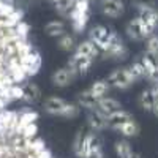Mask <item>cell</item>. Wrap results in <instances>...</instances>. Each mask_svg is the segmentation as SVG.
<instances>
[{"label":"cell","instance_id":"cell-1","mask_svg":"<svg viewBox=\"0 0 158 158\" xmlns=\"http://www.w3.org/2000/svg\"><path fill=\"white\" fill-rule=\"evenodd\" d=\"M43 108L51 115H59L65 118H74L79 115V104L68 103L59 97H49L43 103Z\"/></svg>","mask_w":158,"mask_h":158},{"label":"cell","instance_id":"cell-2","mask_svg":"<svg viewBox=\"0 0 158 158\" xmlns=\"http://www.w3.org/2000/svg\"><path fill=\"white\" fill-rule=\"evenodd\" d=\"M68 18L74 33H82L90 18V2L89 0H74Z\"/></svg>","mask_w":158,"mask_h":158},{"label":"cell","instance_id":"cell-3","mask_svg":"<svg viewBox=\"0 0 158 158\" xmlns=\"http://www.w3.org/2000/svg\"><path fill=\"white\" fill-rule=\"evenodd\" d=\"M101 52H103V56L112 57L115 60H125L128 57V49L123 44V40L118 36V33L115 30H111V35Z\"/></svg>","mask_w":158,"mask_h":158},{"label":"cell","instance_id":"cell-4","mask_svg":"<svg viewBox=\"0 0 158 158\" xmlns=\"http://www.w3.org/2000/svg\"><path fill=\"white\" fill-rule=\"evenodd\" d=\"M127 35L130 40H133V41H144V40H147L149 36L153 35L155 29L150 27V25L144 21L142 18H135L131 19L128 24H127V29H125Z\"/></svg>","mask_w":158,"mask_h":158},{"label":"cell","instance_id":"cell-5","mask_svg":"<svg viewBox=\"0 0 158 158\" xmlns=\"http://www.w3.org/2000/svg\"><path fill=\"white\" fill-rule=\"evenodd\" d=\"M81 158H104L103 142H101L100 136L97 135V131H92V133L85 135Z\"/></svg>","mask_w":158,"mask_h":158},{"label":"cell","instance_id":"cell-6","mask_svg":"<svg viewBox=\"0 0 158 158\" xmlns=\"http://www.w3.org/2000/svg\"><path fill=\"white\" fill-rule=\"evenodd\" d=\"M108 81H109V84H111L112 87L120 89V90H127V89H130L131 85L136 82L128 67H127V68H125V67H123V68H115V70L108 76Z\"/></svg>","mask_w":158,"mask_h":158},{"label":"cell","instance_id":"cell-7","mask_svg":"<svg viewBox=\"0 0 158 158\" xmlns=\"http://www.w3.org/2000/svg\"><path fill=\"white\" fill-rule=\"evenodd\" d=\"M100 10L108 18H120L125 13V3L122 0H100Z\"/></svg>","mask_w":158,"mask_h":158},{"label":"cell","instance_id":"cell-8","mask_svg":"<svg viewBox=\"0 0 158 158\" xmlns=\"http://www.w3.org/2000/svg\"><path fill=\"white\" fill-rule=\"evenodd\" d=\"M92 63H94V60H92V59L74 52V54L70 57V60H68V67L71 70H74L77 76H85L89 73L90 67H92Z\"/></svg>","mask_w":158,"mask_h":158},{"label":"cell","instance_id":"cell-9","mask_svg":"<svg viewBox=\"0 0 158 158\" xmlns=\"http://www.w3.org/2000/svg\"><path fill=\"white\" fill-rule=\"evenodd\" d=\"M76 76H77L76 71L71 70L67 65V67H63V68H59L54 74H52V84L56 87H67L74 81Z\"/></svg>","mask_w":158,"mask_h":158},{"label":"cell","instance_id":"cell-10","mask_svg":"<svg viewBox=\"0 0 158 158\" xmlns=\"http://www.w3.org/2000/svg\"><path fill=\"white\" fill-rule=\"evenodd\" d=\"M111 30H112V29H108L106 25H101V24H100V25H95V27L90 29V32H89V40H92V41L98 46L100 52L103 51L104 44H106L108 38H109V35H111Z\"/></svg>","mask_w":158,"mask_h":158},{"label":"cell","instance_id":"cell-11","mask_svg":"<svg viewBox=\"0 0 158 158\" xmlns=\"http://www.w3.org/2000/svg\"><path fill=\"white\" fill-rule=\"evenodd\" d=\"M87 125L92 131L100 133V131L108 128V117L104 114H101L98 109H92L87 114Z\"/></svg>","mask_w":158,"mask_h":158},{"label":"cell","instance_id":"cell-12","mask_svg":"<svg viewBox=\"0 0 158 158\" xmlns=\"http://www.w3.org/2000/svg\"><path fill=\"white\" fill-rule=\"evenodd\" d=\"M95 109H98L101 114H104V115H109V114H112L114 111H118V109H122V103L120 101H117L115 98H111V97H103V98H100L98 101H97V108Z\"/></svg>","mask_w":158,"mask_h":158},{"label":"cell","instance_id":"cell-13","mask_svg":"<svg viewBox=\"0 0 158 158\" xmlns=\"http://www.w3.org/2000/svg\"><path fill=\"white\" fill-rule=\"evenodd\" d=\"M76 52L92 59V60H95L100 56V49L92 40H85V41H81L79 44H76Z\"/></svg>","mask_w":158,"mask_h":158},{"label":"cell","instance_id":"cell-14","mask_svg":"<svg viewBox=\"0 0 158 158\" xmlns=\"http://www.w3.org/2000/svg\"><path fill=\"white\" fill-rule=\"evenodd\" d=\"M111 130H115V131H118V133H120L122 136H125V138L138 136V135H139V131H141L139 125L135 122V118H133V120H127V122H123V123L114 125Z\"/></svg>","mask_w":158,"mask_h":158},{"label":"cell","instance_id":"cell-15","mask_svg":"<svg viewBox=\"0 0 158 158\" xmlns=\"http://www.w3.org/2000/svg\"><path fill=\"white\" fill-rule=\"evenodd\" d=\"M22 100L27 103V104H35L41 100V90L40 87L33 82H27L24 85V97Z\"/></svg>","mask_w":158,"mask_h":158},{"label":"cell","instance_id":"cell-16","mask_svg":"<svg viewBox=\"0 0 158 158\" xmlns=\"http://www.w3.org/2000/svg\"><path fill=\"white\" fill-rule=\"evenodd\" d=\"M97 98L92 95V92L87 89L84 92H81V94L77 95V104H79V108H85L87 111H92V109H95L97 108Z\"/></svg>","mask_w":158,"mask_h":158},{"label":"cell","instance_id":"cell-17","mask_svg":"<svg viewBox=\"0 0 158 158\" xmlns=\"http://www.w3.org/2000/svg\"><path fill=\"white\" fill-rule=\"evenodd\" d=\"M109 89H111V84H109L108 79H98V81H95L94 84H92V87L89 90L92 92V95H94L97 100H100L103 97H106Z\"/></svg>","mask_w":158,"mask_h":158},{"label":"cell","instance_id":"cell-18","mask_svg":"<svg viewBox=\"0 0 158 158\" xmlns=\"http://www.w3.org/2000/svg\"><path fill=\"white\" fill-rule=\"evenodd\" d=\"M133 115L130 112L123 111V109H118V111H114L112 114L108 115V128H112L114 125H118V123H123L127 120H133Z\"/></svg>","mask_w":158,"mask_h":158},{"label":"cell","instance_id":"cell-19","mask_svg":"<svg viewBox=\"0 0 158 158\" xmlns=\"http://www.w3.org/2000/svg\"><path fill=\"white\" fill-rule=\"evenodd\" d=\"M44 32L49 36H54V38H60L62 35L67 33V29H65V24L62 21H49L44 25Z\"/></svg>","mask_w":158,"mask_h":158},{"label":"cell","instance_id":"cell-20","mask_svg":"<svg viewBox=\"0 0 158 158\" xmlns=\"http://www.w3.org/2000/svg\"><path fill=\"white\" fill-rule=\"evenodd\" d=\"M114 149H115V153L118 158H131L133 155V149H131L130 142L127 139H120V141H115L114 144Z\"/></svg>","mask_w":158,"mask_h":158},{"label":"cell","instance_id":"cell-21","mask_svg":"<svg viewBox=\"0 0 158 158\" xmlns=\"http://www.w3.org/2000/svg\"><path fill=\"white\" fill-rule=\"evenodd\" d=\"M49 2L54 5V8L57 10V13H59L60 16L68 18L70 16V11L73 8L74 0H49Z\"/></svg>","mask_w":158,"mask_h":158},{"label":"cell","instance_id":"cell-22","mask_svg":"<svg viewBox=\"0 0 158 158\" xmlns=\"http://www.w3.org/2000/svg\"><path fill=\"white\" fill-rule=\"evenodd\" d=\"M153 101H155V98H153V95H152V90H150V89H146V90L141 92V95H139V104H141V108H142L144 111L152 112V109H153Z\"/></svg>","mask_w":158,"mask_h":158},{"label":"cell","instance_id":"cell-23","mask_svg":"<svg viewBox=\"0 0 158 158\" xmlns=\"http://www.w3.org/2000/svg\"><path fill=\"white\" fill-rule=\"evenodd\" d=\"M85 135H87L85 130H84V128H79L77 133H76V136H74V139H73V152H74V155H76L77 158H81V155H82V147H84Z\"/></svg>","mask_w":158,"mask_h":158},{"label":"cell","instance_id":"cell-24","mask_svg":"<svg viewBox=\"0 0 158 158\" xmlns=\"http://www.w3.org/2000/svg\"><path fill=\"white\" fill-rule=\"evenodd\" d=\"M74 46H76L74 38H73L71 35H68V33L62 35V36L57 40V48H59V49H62V51H65V52L73 51V49H74Z\"/></svg>","mask_w":158,"mask_h":158},{"label":"cell","instance_id":"cell-25","mask_svg":"<svg viewBox=\"0 0 158 158\" xmlns=\"http://www.w3.org/2000/svg\"><path fill=\"white\" fill-rule=\"evenodd\" d=\"M128 68H130L131 74H133L135 81H139V79L147 77V76H146V68H144V65H142L141 62H135V63H131Z\"/></svg>","mask_w":158,"mask_h":158},{"label":"cell","instance_id":"cell-26","mask_svg":"<svg viewBox=\"0 0 158 158\" xmlns=\"http://www.w3.org/2000/svg\"><path fill=\"white\" fill-rule=\"evenodd\" d=\"M146 51L150 56H158V35H152L146 40Z\"/></svg>","mask_w":158,"mask_h":158},{"label":"cell","instance_id":"cell-27","mask_svg":"<svg viewBox=\"0 0 158 158\" xmlns=\"http://www.w3.org/2000/svg\"><path fill=\"white\" fill-rule=\"evenodd\" d=\"M21 133L25 136V138H35L36 133H38V128H36V123H29L22 128Z\"/></svg>","mask_w":158,"mask_h":158},{"label":"cell","instance_id":"cell-28","mask_svg":"<svg viewBox=\"0 0 158 158\" xmlns=\"http://www.w3.org/2000/svg\"><path fill=\"white\" fill-rule=\"evenodd\" d=\"M24 97V87H19L18 84L11 85V100H22Z\"/></svg>","mask_w":158,"mask_h":158},{"label":"cell","instance_id":"cell-29","mask_svg":"<svg viewBox=\"0 0 158 158\" xmlns=\"http://www.w3.org/2000/svg\"><path fill=\"white\" fill-rule=\"evenodd\" d=\"M152 112L158 117V98H155V101H153V109H152Z\"/></svg>","mask_w":158,"mask_h":158},{"label":"cell","instance_id":"cell-30","mask_svg":"<svg viewBox=\"0 0 158 158\" xmlns=\"http://www.w3.org/2000/svg\"><path fill=\"white\" fill-rule=\"evenodd\" d=\"M133 3H153L152 0H133Z\"/></svg>","mask_w":158,"mask_h":158},{"label":"cell","instance_id":"cell-31","mask_svg":"<svg viewBox=\"0 0 158 158\" xmlns=\"http://www.w3.org/2000/svg\"><path fill=\"white\" fill-rule=\"evenodd\" d=\"M131 158H142V155H139V153H133V155H131Z\"/></svg>","mask_w":158,"mask_h":158},{"label":"cell","instance_id":"cell-32","mask_svg":"<svg viewBox=\"0 0 158 158\" xmlns=\"http://www.w3.org/2000/svg\"><path fill=\"white\" fill-rule=\"evenodd\" d=\"M89 2H90V3H94V2H100V0H89Z\"/></svg>","mask_w":158,"mask_h":158},{"label":"cell","instance_id":"cell-33","mask_svg":"<svg viewBox=\"0 0 158 158\" xmlns=\"http://www.w3.org/2000/svg\"><path fill=\"white\" fill-rule=\"evenodd\" d=\"M32 2H36V0H32Z\"/></svg>","mask_w":158,"mask_h":158}]
</instances>
